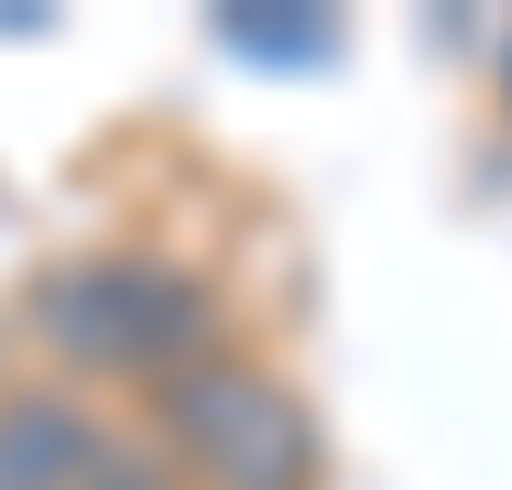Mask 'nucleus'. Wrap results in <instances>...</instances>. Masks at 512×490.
<instances>
[{"instance_id":"nucleus-1","label":"nucleus","mask_w":512,"mask_h":490,"mask_svg":"<svg viewBox=\"0 0 512 490\" xmlns=\"http://www.w3.org/2000/svg\"><path fill=\"white\" fill-rule=\"evenodd\" d=\"M33 338L66 360V371H186L207 360V338H218V305H207L197 273H175V262H153V251H88V262H55L44 284H33Z\"/></svg>"},{"instance_id":"nucleus-2","label":"nucleus","mask_w":512,"mask_h":490,"mask_svg":"<svg viewBox=\"0 0 512 490\" xmlns=\"http://www.w3.org/2000/svg\"><path fill=\"white\" fill-rule=\"evenodd\" d=\"M164 425L207 490H316V414L251 360H186L164 382Z\"/></svg>"},{"instance_id":"nucleus-3","label":"nucleus","mask_w":512,"mask_h":490,"mask_svg":"<svg viewBox=\"0 0 512 490\" xmlns=\"http://www.w3.org/2000/svg\"><path fill=\"white\" fill-rule=\"evenodd\" d=\"M120 469L109 425L66 392H11L0 403V490H99Z\"/></svg>"},{"instance_id":"nucleus-4","label":"nucleus","mask_w":512,"mask_h":490,"mask_svg":"<svg viewBox=\"0 0 512 490\" xmlns=\"http://www.w3.org/2000/svg\"><path fill=\"white\" fill-rule=\"evenodd\" d=\"M218 44H240V55H262V66H316V55L338 44V22H316L295 0H251V11H218Z\"/></svg>"},{"instance_id":"nucleus-5","label":"nucleus","mask_w":512,"mask_h":490,"mask_svg":"<svg viewBox=\"0 0 512 490\" xmlns=\"http://www.w3.org/2000/svg\"><path fill=\"white\" fill-rule=\"evenodd\" d=\"M99 490H164V480H153V469H131V458H120V469H109Z\"/></svg>"}]
</instances>
